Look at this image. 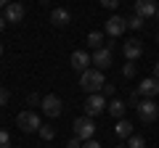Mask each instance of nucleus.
I'll return each mask as SVG.
<instances>
[{"label":"nucleus","instance_id":"30","mask_svg":"<svg viewBox=\"0 0 159 148\" xmlns=\"http://www.w3.org/2000/svg\"><path fill=\"white\" fill-rule=\"evenodd\" d=\"M154 80H159V61L154 63Z\"/></svg>","mask_w":159,"mask_h":148},{"label":"nucleus","instance_id":"3","mask_svg":"<svg viewBox=\"0 0 159 148\" xmlns=\"http://www.w3.org/2000/svg\"><path fill=\"white\" fill-rule=\"evenodd\" d=\"M72 130H74V137H80V140L85 143V140H93L96 124H93V119H90V116H80V119H74Z\"/></svg>","mask_w":159,"mask_h":148},{"label":"nucleus","instance_id":"17","mask_svg":"<svg viewBox=\"0 0 159 148\" xmlns=\"http://www.w3.org/2000/svg\"><path fill=\"white\" fill-rule=\"evenodd\" d=\"M88 42H90L93 50H101L103 48V32H90L88 34Z\"/></svg>","mask_w":159,"mask_h":148},{"label":"nucleus","instance_id":"6","mask_svg":"<svg viewBox=\"0 0 159 148\" xmlns=\"http://www.w3.org/2000/svg\"><path fill=\"white\" fill-rule=\"evenodd\" d=\"M16 124H19V130H24V132H37L40 127H43V122H40V116L34 114V111H21V114L16 116Z\"/></svg>","mask_w":159,"mask_h":148},{"label":"nucleus","instance_id":"12","mask_svg":"<svg viewBox=\"0 0 159 148\" xmlns=\"http://www.w3.org/2000/svg\"><path fill=\"white\" fill-rule=\"evenodd\" d=\"M157 3L154 0H135V13L141 19H151V16H157Z\"/></svg>","mask_w":159,"mask_h":148},{"label":"nucleus","instance_id":"15","mask_svg":"<svg viewBox=\"0 0 159 148\" xmlns=\"http://www.w3.org/2000/svg\"><path fill=\"white\" fill-rule=\"evenodd\" d=\"M114 132H117V137H125V140H127V137L133 135V124H130L127 119H117V127H114Z\"/></svg>","mask_w":159,"mask_h":148},{"label":"nucleus","instance_id":"7","mask_svg":"<svg viewBox=\"0 0 159 148\" xmlns=\"http://www.w3.org/2000/svg\"><path fill=\"white\" fill-rule=\"evenodd\" d=\"M90 63H93V56L88 50H74L72 53V58H69V66L74 69V72H88V69H90Z\"/></svg>","mask_w":159,"mask_h":148},{"label":"nucleus","instance_id":"16","mask_svg":"<svg viewBox=\"0 0 159 148\" xmlns=\"http://www.w3.org/2000/svg\"><path fill=\"white\" fill-rule=\"evenodd\" d=\"M125 103H122V101H111V103H109V111H111V116H114V119H125Z\"/></svg>","mask_w":159,"mask_h":148},{"label":"nucleus","instance_id":"36","mask_svg":"<svg viewBox=\"0 0 159 148\" xmlns=\"http://www.w3.org/2000/svg\"><path fill=\"white\" fill-rule=\"evenodd\" d=\"M157 42H159V32H157Z\"/></svg>","mask_w":159,"mask_h":148},{"label":"nucleus","instance_id":"8","mask_svg":"<svg viewBox=\"0 0 159 148\" xmlns=\"http://www.w3.org/2000/svg\"><path fill=\"white\" fill-rule=\"evenodd\" d=\"M125 29H127V19H122V16H109L106 19V27H103V32L109 34V37H119V34H125Z\"/></svg>","mask_w":159,"mask_h":148},{"label":"nucleus","instance_id":"31","mask_svg":"<svg viewBox=\"0 0 159 148\" xmlns=\"http://www.w3.org/2000/svg\"><path fill=\"white\" fill-rule=\"evenodd\" d=\"M6 24H8V21H6V16H0V32L6 29Z\"/></svg>","mask_w":159,"mask_h":148},{"label":"nucleus","instance_id":"33","mask_svg":"<svg viewBox=\"0 0 159 148\" xmlns=\"http://www.w3.org/2000/svg\"><path fill=\"white\" fill-rule=\"evenodd\" d=\"M0 56H3V42H0Z\"/></svg>","mask_w":159,"mask_h":148},{"label":"nucleus","instance_id":"27","mask_svg":"<svg viewBox=\"0 0 159 148\" xmlns=\"http://www.w3.org/2000/svg\"><path fill=\"white\" fill-rule=\"evenodd\" d=\"M101 95H114V85H109V82H106V85H103V90H101Z\"/></svg>","mask_w":159,"mask_h":148},{"label":"nucleus","instance_id":"1","mask_svg":"<svg viewBox=\"0 0 159 148\" xmlns=\"http://www.w3.org/2000/svg\"><path fill=\"white\" fill-rule=\"evenodd\" d=\"M103 85H106V80H103V72H98V69H88V72L80 74V87H82L88 95L101 93Z\"/></svg>","mask_w":159,"mask_h":148},{"label":"nucleus","instance_id":"19","mask_svg":"<svg viewBox=\"0 0 159 148\" xmlns=\"http://www.w3.org/2000/svg\"><path fill=\"white\" fill-rule=\"evenodd\" d=\"M37 135L43 137V140H53V137H56V130H53V127H48V124H43L37 130Z\"/></svg>","mask_w":159,"mask_h":148},{"label":"nucleus","instance_id":"28","mask_svg":"<svg viewBox=\"0 0 159 148\" xmlns=\"http://www.w3.org/2000/svg\"><path fill=\"white\" fill-rule=\"evenodd\" d=\"M82 148H101V143H98V140H85Z\"/></svg>","mask_w":159,"mask_h":148},{"label":"nucleus","instance_id":"22","mask_svg":"<svg viewBox=\"0 0 159 148\" xmlns=\"http://www.w3.org/2000/svg\"><path fill=\"white\" fill-rule=\"evenodd\" d=\"M8 146H11V135L6 130H0V148H8Z\"/></svg>","mask_w":159,"mask_h":148},{"label":"nucleus","instance_id":"9","mask_svg":"<svg viewBox=\"0 0 159 148\" xmlns=\"http://www.w3.org/2000/svg\"><path fill=\"white\" fill-rule=\"evenodd\" d=\"M93 66H96L98 72L109 69V66H111V50H109V48H101V50H93Z\"/></svg>","mask_w":159,"mask_h":148},{"label":"nucleus","instance_id":"5","mask_svg":"<svg viewBox=\"0 0 159 148\" xmlns=\"http://www.w3.org/2000/svg\"><path fill=\"white\" fill-rule=\"evenodd\" d=\"M106 111V95H101V93H93V95H88L85 101V116H98Z\"/></svg>","mask_w":159,"mask_h":148},{"label":"nucleus","instance_id":"34","mask_svg":"<svg viewBox=\"0 0 159 148\" xmlns=\"http://www.w3.org/2000/svg\"><path fill=\"white\" fill-rule=\"evenodd\" d=\"M157 21H159V8H157Z\"/></svg>","mask_w":159,"mask_h":148},{"label":"nucleus","instance_id":"37","mask_svg":"<svg viewBox=\"0 0 159 148\" xmlns=\"http://www.w3.org/2000/svg\"><path fill=\"white\" fill-rule=\"evenodd\" d=\"M40 3H48V0H40Z\"/></svg>","mask_w":159,"mask_h":148},{"label":"nucleus","instance_id":"20","mask_svg":"<svg viewBox=\"0 0 159 148\" xmlns=\"http://www.w3.org/2000/svg\"><path fill=\"white\" fill-rule=\"evenodd\" d=\"M127 29H143V19L138 16V13L130 16V19H127Z\"/></svg>","mask_w":159,"mask_h":148},{"label":"nucleus","instance_id":"13","mask_svg":"<svg viewBox=\"0 0 159 148\" xmlns=\"http://www.w3.org/2000/svg\"><path fill=\"white\" fill-rule=\"evenodd\" d=\"M6 21L8 24L24 21V6H21V3H8V6H6Z\"/></svg>","mask_w":159,"mask_h":148},{"label":"nucleus","instance_id":"4","mask_svg":"<svg viewBox=\"0 0 159 148\" xmlns=\"http://www.w3.org/2000/svg\"><path fill=\"white\" fill-rule=\"evenodd\" d=\"M40 108H43V114L51 116V119H56V116H61L64 111V103L58 95H53V93H48V95H43V103H40Z\"/></svg>","mask_w":159,"mask_h":148},{"label":"nucleus","instance_id":"2","mask_svg":"<svg viewBox=\"0 0 159 148\" xmlns=\"http://www.w3.org/2000/svg\"><path fill=\"white\" fill-rule=\"evenodd\" d=\"M135 114H138V119H141L143 124H151V122L159 116V106L154 103V98H143V101L135 106Z\"/></svg>","mask_w":159,"mask_h":148},{"label":"nucleus","instance_id":"25","mask_svg":"<svg viewBox=\"0 0 159 148\" xmlns=\"http://www.w3.org/2000/svg\"><path fill=\"white\" fill-rule=\"evenodd\" d=\"M130 103H133V106H138V103H141V93H138V90L130 93Z\"/></svg>","mask_w":159,"mask_h":148},{"label":"nucleus","instance_id":"18","mask_svg":"<svg viewBox=\"0 0 159 148\" xmlns=\"http://www.w3.org/2000/svg\"><path fill=\"white\" fill-rule=\"evenodd\" d=\"M127 148H146V140H143L141 135H135V132H133V135L127 137Z\"/></svg>","mask_w":159,"mask_h":148},{"label":"nucleus","instance_id":"14","mask_svg":"<svg viewBox=\"0 0 159 148\" xmlns=\"http://www.w3.org/2000/svg\"><path fill=\"white\" fill-rule=\"evenodd\" d=\"M69 21H72V13H69L66 8H53V13H51V24L53 27H66Z\"/></svg>","mask_w":159,"mask_h":148},{"label":"nucleus","instance_id":"10","mask_svg":"<svg viewBox=\"0 0 159 148\" xmlns=\"http://www.w3.org/2000/svg\"><path fill=\"white\" fill-rule=\"evenodd\" d=\"M122 53H125L127 61H138V58L143 56V45H141V40H127L125 45H122Z\"/></svg>","mask_w":159,"mask_h":148},{"label":"nucleus","instance_id":"21","mask_svg":"<svg viewBox=\"0 0 159 148\" xmlns=\"http://www.w3.org/2000/svg\"><path fill=\"white\" fill-rule=\"evenodd\" d=\"M122 74H125V77H135V63L127 61L125 66H122Z\"/></svg>","mask_w":159,"mask_h":148},{"label":"nucleus","instance_id":"26","mask_svg":"<svg viewBox=\"0 0 159 148\" xmlns=\"http://www.w3.org/2000/svg\"><path fill=\"white\" fill-rule=\"evenodd\" d=\"M66 148H82V140H80V137H72V140L66 143Z\"/></svg>","mask_w":159,"mask_h":148},{"label":"nucleus","instance_id":"35","mask_svg":"<svg viewBox=\"0 0 159 148\" xmlns=\"http://www.w3.org/2000/svg\"><path fill=\"white\" fill-rule=\"evenodd\" d=\"M114 148H127V146H114Z\"/></svg>","mask_w":159,"mask_h":148},{"label":"nucleus","instance_id":"24","mask_svg":"<svg viewBox=\"0 0 159 148\" xmlns=\"http://www.w3.org/2000/svg\"><path fill=\"white\" fill-rule=\"evenodd\" d=\"M119 3H122V0H101V6H103V8H111V11L119 6Z\"/></svg>","mask_w":159,"mask_h":148},{"label":"nucleus","instance_id":"11","mask_svg":"<svg viewBox=\"0 0 159 148\" xmlns=\"http://www.w3.org/2000/svg\"><path fill=\"white\" fill-rule=\"evenodd\" d=\"M138 93H141L143 98H157V95H159V80H154V77H146V80L138 85Z\"/></svg>","mask_w":159,"mask_h":148},{"label":"nucleus","instance_id":"29","mask_svg":"<svg viewBox=\"0 0 159 148\" xmlns=\"http://www.w3.org/2000/svg\"><path fill=\"white\" fill-rule=\"evenodd\" d=\"M29 103H32V106H37V103H43V98H40L37 93H32V95H29Z\"/></svg>","mask_w":159,"mask_h":148},{"label":"nucleus","instance_id":"23","mask_svg":"<svg viewBox=\"0 0 159 148\" xmlns=\"http://www.w3.org/2000/svg\"><path fill=\"white\" fill-rule=\"evenodd\" d=\"M8 98H11V93H8L6 87H0V106H6V103H8Z\"/></svg>","mask_w":159,"mask_h":148},{"label":"nucleus","instance_id":"32","mask_svg":"<svg viewBox=\"0 0 159 148\" xmlns=\"http://www.w3.org/2000/svg\"><path fill=\"white\" fill-rule=\"evenodd\" d=\"M8 6V0H0V8H6Z\"/></svg>","mask_w":159,"mask_h":148}]
</instances>
